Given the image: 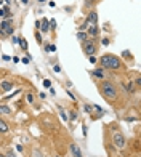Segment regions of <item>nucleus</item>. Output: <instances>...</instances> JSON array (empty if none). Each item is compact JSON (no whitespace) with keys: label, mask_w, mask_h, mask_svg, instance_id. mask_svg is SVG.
Instances as JSON below:
<instances>
[{"label":"nucleus","mask_w":141,"mask_h":157,"mask_svg":"<svg viewBox=\"0 0 141 157\" xmlns=\"http://www.w3.org/2000/svg\"><path fill=\"white\" fill-rule=\"evenodd\" d=\"M98 64L101 66V69H108V71H124L125 69V64L124 61L119 58V56H114V55H104L100 58Z\"/></svg>","instance_id":"obj_1"},{"label":"nucleus","mask_w":141,"mask_h":157,"mask_svg":"<svg viewBox=\"0 0 141 157\" xmlns=\"http://www.w3.org/2000/svg\"><path fill=\"white\" fill-rule=\"evenodd\" d=\"M98 87H100V93L104 99H108L111 103H114L119 99V90L111 80H103Z\"/></svg>","instance_id":"obj_2"},{"label":"nucleus","mask_w":141,"mask_h":157,"mask_svg":"<svg viewBox=\"0 0 141 157\" xmlns=\"http://www.w3.org/2000/svg\"><path fill=\"white\" fill-rule=\"evenodd\" d=\"M111 143H112V146H114L116 149H124L127 146V140H125L124 133L119 130V128H116V130L111 132Z\"/></svg>","instance_id":"obj_3"},{"label":"nucleus","mask_w":141,"mask_h":157,"mask_svg":"<svg viewBox=\"0 0 141 157\" xmlns=\"http://www.w3.org/2000/svg\"><path fill=\"white\" fill-rule=\"evenodd\" d=\"M82 50L87 56H95V53L98 52V45L93 39H87L85 42H82Z\"/></svg>","instance_id":"obj_4"},{"label":"nucleus","mask_w":141,"mask_h":157,"mask_svg":"<svg viewBox=\"0 0 141 157\" xmlns=\"http://www.w3.org/2000/svg\"><path fill=\"white\" fill-rule=\"evenodd\" d=\"M98 34H100V29H98L96 24H90V26L87 27V35H90L91 39H96Z\"/></svg>","instance_id":"obj_5"},{"label":"nucleus","mask_w":141,"mask_h":157,"mask_svg":"<svg viewBox=\"0 0 141 157\" xmlns=\"http://www.w3.org/2000/svg\"><path fill=\"white\" fill-rule=\"evenodd\" d=\"M13 87H15V83L10 82V80H3L2 83H0V91L2 93H6V91H11Z\"/></svg>","instance_id":"obj_6"},{"label":"nucleus","mask_w":141,"mask_h":157,"mask_svg":"<svg viewBox=\"0 0 141 157\" xmlns=\"http://www.w3.org/2000/svg\"><path fill=\"white\" fill-rule=\"evenodd\" d=\"M85 23L90 26V24H96L98 23V13L95 11V10H91L90 13H88V15H87V21H85Z\"/></svg>","instance_id":"obj_7"},{"label":"nucleus","mask_w":141,"mask_h":157,"mask_svg":"<svg viewBox=\"0 0 141 157\" xmlns=\"http://www.w3.org/2000/svg\"><path fill=\"white\" fill-rule=\"evenodd\" d=\"M69 149H70V154H72V157H83V155H82V151H80V147L77 146L75 143H70Z\"/></svg>","instance_id":"obj_8"},{"label":"nucleus","mask_w":141,"mask_h":157,"mask_svg":"<svg viewBox=\"0 0 141 157\" xmlns=\"http://www.w3.org/2000/svg\"><path fill=\"white\" fill-rule=\"evenodd\" d=\"M13 32H15V26H8V27H5V29H0V37L6 39V37H10Z\"/></svg>","instance_id":"obj_9"},{"label":"nucleus","mask_w":141,"mask_h":157,"mask_svg":"<svg viewBox=\"0 0 141 157\" xmlns=\"http://www.w3.org/2000/svg\"><path fill=\"white\" fill-rule=\"evenodd\" d=\"M122 88L127 91V93H135V91H136L135 83H133L131 80H130V82H122Z\"/></svg>","instance_id":"obj_10"},{"label":"nucleus","mask_w":141,"mask_h":157,"mask_svg":"<svg viewBox=\"0 0 141 157\" xmlns=\"http://www.w3.org/2000/svg\"><path fill=\"white\" fill-rule=\"evenodd\" d=\"M93 77H98V78H106V72H104V69H95V71H91L90 72Z\"/></svg>","instance_id":"obj_11"},{"label":"nucleus","mask_w":141,"mask_h":157,"mask_svg":"<svg viewBox=\"0 0 141 157\" xmlns=\"http://www.w3.org/2000/svg\"><path fill=\"white\" fill-rule=\"evenodd\" d=\"M8 132H10V128H8V124H6L3 119H0V133H2V135H6Z\"/></svg>","instance_id":"obj_12"},{"label":"nucleus","mask_w":141,"mask_h":157,"mask_svg":"<svg viewBox=\"0 0 141 157\" xmlns=\"http://www.w3.org/2000/svg\"><path fill=\"white\" fill-rule=\"evenodd\" d=\"M11 112L13 111L6 104H0V114H2V116H11Z\"/></svg>","instance_id":"obj_13"},{"label":"nucleus","mask_w":141,"mask_h":157,"mask_svg":"<svg viewBox=\"0 0 141 157\" xmlns=\"http://www.w3.org/2000/svg\"><path fill=\"white\" fill-rule=\"evenodd\" d=\"M77 39H79L80 42H85V40L88 39V35L83 32V31H79V32H77Z\"/></svg>","instance_id":"obj_14"},{"label":"nucleus","mask_w":141,"mask_h":157,"mask_svg":"<svg viewBox=\"0 0 141 157\" xmlns=\"http://www.w3.org/2000/svg\"><path fill=\"white\" fill-rule=\"evenodd\" d=\"M18 39H19L18 44H19V45H21V48H23L24 52H26V50H27V40H26L24 37H18Z\"/></svg>","instance_id":"obj_15"},{"label":"nucleus","mask_w":141,"mask_h":157,"mask_svg":"<svg viewBox=\"0 0 141 157\" xmlns=\"http://www.w3.org/2000/svg\"><path fill=\"white\" fill-rule=\"evenodd\" d=\"M48 29H50V23H48L47 19H44V21H42V31H44V32H47Z\"/></svg>","instance_id":"obj_16"},{"label":"nucleus","mask_w":141,"mask_h":157,"mask_svg":"<svg viewBox=\"0 0 141 157\" xmlns=\"http://www.w3.org/2000/svg\"><path fill=\"white\" fill-rule=\"evenodd\" d=\"M95 3H96V0H85V8H88V10H90Z\"/></svg>","instance_id":"obj_17"},{"label":"nucleus","mask_w":141,"mask_h":157,"mask_svg":"<svg viewBox=\"0 0 141 157\" xmlns=\"http://www.w3.org/2000/svg\"><path fill=\"white\" fill-rule=\"evenodd\" d=\"M32 157H42V152L39 151V149H34V152H32Z\"/></svg>","instance_id":"obj_18"},{"label":"nucleus","mask_w":141,"mask_h":157,"mask_svg":"<svg viewBox=\"0 0 141 157\" xmlns=\"http://www.w3.org/2000/svg\"><path fill=\"white\" fill-rule=\"evenodd\" d=\"M59 114H61V119H63V120H67V116H66V112L63 111L61 108H59Z\"/></svg>","instance_id":"obj_19"},{"label":"nucleus","mask_w":141,"mask_h":157,"mask_svg":"<svg viewBox=\"0 0 141 157\" xmlns=\"http://www.w3.org/2000/svg\"><path fill=\"white\" fill-rule=\"evenodd\" d=\"M26 99H27V103H34V96H32L31 93H29V95L26 96Z\"/></svg>","instance_id":"obj_20"},{"label":"nucleus","mask_w":141,"mask_h":157,"mask_svg":"<svg viewBox=\"0 0 141 157\" xmlns=\"http://www.w3.org/2000/svg\"><path fill=\"white\" fill-rule=\"evenodd\" d=\"M5 157H16V155H15V152H13V151H11V149H10V151H8V152H6V155H5Z\"/></svg>","instance_id":"obj_21"},{"label":"nucleus","mask_w":141,"mask_h":157,"mask_svg":"<svg viewBox=\"0 0 141 157\" xmlns=\"http://www.w3.org/2000/svg\"><path fill=\"white\" fill-rule=\"evenodd\" d=\"M83 108H85V111H87L88 114H91V106H90V104H85Z\"/></svg>","instance_id":"obj_22"},{"label":"nucleus","mask_w":141,"mask_h":157,"mask_svg":"<svg viewBox=\"0 0 141 157\" xmlns=\"http://www.w3.org/2000/svg\"><path fill=\"white\" fill-rule=\"evenodd\" d=\"M124 58H130V59H131L133 56L130 55V52H124Z\"/></svg>","instance_id":"obj_23"},{"label":"nucleus","mask_w":141,"mask_h":157,"mask_svg":"<svg viewBox=\"0 0 141 157\" xmlns=\"http://www.w3.org/2000/svg\"><path fill=\"white\" fill-rule=\"evenodd\" d=\"M0 18H6V13H5L3 8H0Z\"/></svg>","instance_id":"obj_24"},{"label":"nucleus","mask_w":141,"mask_h":157,"mask_svg":"<svg viewBox=\"0 0 141 157\" xmlns=\"http://www.w3.org/2000/svg\"><path fill=\"white\" fill-rule=\"evenodd\" d=\"M35 37H37V42H39V44H42V35H40L39 32H35Z\"/></svg>","instance_id":"obj_25"},{"label":"nucleus","mask_w":141,"mask_h":157,"mask_svg":"<svg viewBox=\"0 0 141 157\" xmlns=\"http://www.w3.org/2000/svg\"><path fill=\"white\" fill-rule=\"evenodd\" d=\"M18 42H19V39H18V37H11V44H13V45H16Z\"/></svg>","instance_id":"obj_26"},{"label":"nucleus","mask_w":141,"mask_h":157,"mask_svg":"<svg viewBox=\"0 0 141 157\" xmlns=\"http://www.w3.org/2000/svg\"><path fill=\"white\" fill-rule=\"evenodd\" d=\"M50 85H51V82L48 80V78H47V80H44V87H47V88H48V87H50Z\"/></svg>","instance_id":"obj_27"},{"label":"nucleus","mask_w":141,"mask_h":157,"mask_svg":"<svg viewBox=\"0 0 141 157\" xmlns=\"http://www.w3.org/2000/svg\"><path fill=\"white\" fill-rule=\"evenodd\" d=\"M50 27H51V29H55V27H56V21H55V19L50 21Z\"/></svg>","instance_id":"obj_28"},{"label":"nucleus","mask_w":141,"mask_h":157,"mask_svg":"<svg viewBox=\"0 0 141 157\" xmlns=\"http://www.w3.org/2000/svg\"><path fill=\"white\" fill-rule=\"evenodd\" d=\"M70 117L75 120V119H77V112H75V111H70Z\"/></svg>","instance_id":"obj_29"},{"label":"nucleus","mask_w":141,"mask_h":157,"mask_svg":"<svg viewBox=\"0 0 141 157\" xmlns=\"http://www.w3.org/2000/svg\"><path fill=\"white\" fill-rule=\"evenodd\" d=\"M101 44H103V45H109V39H103Z\"/></svg>","instance_id":"obj_30"},{"label":"nucleus","mask_w":141,"mask_h":157,"mask_svg":"<svg viewBox=\"0 0 141 157\" xmlns=\"http://www.w3.org/2000/svg\"><path fill=\"white\" fill-rule=\"evenodd\" d=\"M88 61L90 63H96V58H95V56H88Z\"/></svg>","instance_id":"obj_31"},{"label":"nucleus","mask_w":141,"mask_h":157,"mask_svg":"<svg viewBox=\"0 0 141 157\" xmlns=\"http://www.w3.org/2000/svg\"><path fill=\"white\" fill-rule=\"evenodd\" d=\"M21 2H23V3H29V0H21Z\"/></svg>","instance_id":"obj_32"},{"label":"nucleus","mask_w":141,"mask_h":157,"mask_svg":"<svg viewBox=\"0 0 141 157\" xmlns=\"http://www.w3.org/2000/svg\"><path fill=\"white\" fill-rule=\"evenodd\" d=\"M37 2H40V3H42V2H45V0H37Z\"/></svg>","instance_id":"obj_33"},{"label":"nucleus","mask_w":141,"mask_h":157,"mask_svg":"<svg viewBox=\"0 0 141 157\" xmlns=\"http://www.w3.org/2000/svg\"><path fill=\"white\" fill-rule=\"evenodd\" d=\"M0 157H5V154H0Z\"/></svg>","instance_id":"obj_34"},{"label":"nucleus","mask_w":141,"mask_h":157,"mask_svg":"<svg viewBox=\"0 0 141 157\" xmlns=\"http://www.w3.org/2000/svg\"><path fill=\"white\" fill-rule=\"evenodd\" d=\"M2 3H3V0H0V5H2Z\"/></svg>","instance_id":"obj_35"}]
</instances>
